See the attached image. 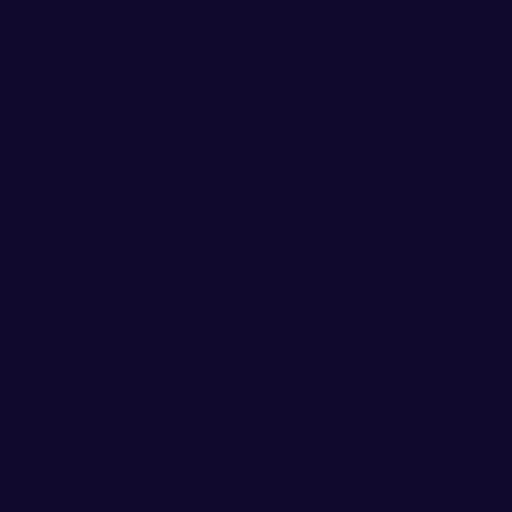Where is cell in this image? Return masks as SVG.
<instances>
[]
</instances>
